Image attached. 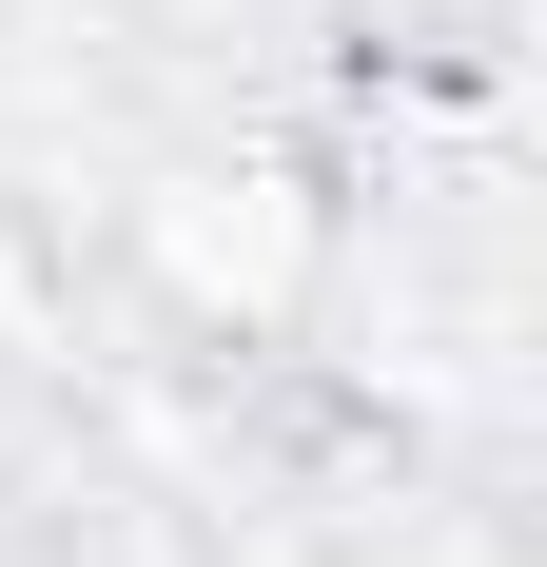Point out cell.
<instances>
[{"label":"cell","mask_w":547,"mask_h":567,"mask_svg":"<svg viewBox=\"0 0 547 567\" xmlns=\"http://www.w3.org/2000/svg\"><path fill=\"white\" fill-rule=\"evenodd\" d=\"M332 255H352V216H332V176L293 157V137L137 176V293H157L196 352H293L332 313Z\"/></svg>","instance_id":"1"}]
</instances>
